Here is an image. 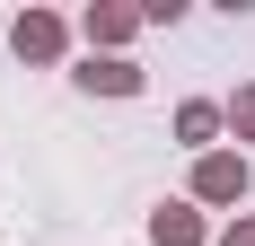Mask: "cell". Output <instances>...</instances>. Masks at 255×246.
Here are the masks:
<instances>
[{"mask_svg": "<svg viewBox=\"0 0 255 246\" xmlns=\"http://www.w3.org/2000/svg\"><path fill=\"white\" fill-rule=\"evenodd\" d=\"M79 88H106V97H132V88H141V71H132V62H88V71H79Z\"/></svg>", "mask_w": 255, "mask_h": 246, "instance_id": "cell-3", "label": "cell"}, {"mask_svg": "<svg viewBox=\"0 0 255 246\" xmlns=\"http://www.w3.org/2000/svg\"><path fill=\"white\" fill-rule=\"evenodd\" d=\"M150 238H158V246H203V220H194L185 202H167V211L150 220Z\"/></svg>", "mask_w": 255, "mask_h": 246, "instance_id": "cell-2", "label": "cell"}, {"mask_svg": "<svg viewBox=\"0 0 255 246\" xmlns=\"http://www.w3.org/2000/svg\"><path fill=\"white\" fill-rule=\"evenodd\" d=\"M238 132H255V88H247V97H238Z\"/></svg>", "mask_w": 255, "mask_h": 246, "instance_id": "cell-5", "label": "cell"}, {"mask_svg": "<svg viewBox=\"0 0 255 246\" xmlns=\"http://www.w3.org/2000/svg\"><path fill=\"white\" fill-rule=\"evenodd\" d=\"M220 246H255V220H238V229H229V238H220Z\"/></svg>", "mask_w": 255, "mask_h": 246, "instance_id": "cell-6", "label": "cell"}, {"mask_svg": "<svg viewBox=\"0 0 255 246\" xmlns=\"http://www.w3.org/2000/svg\"><path fill=\"white\" fill-rule=\"evenodd\" d=\"M194 194H203V202H238V194H247V158H203Z\"/></svg>", "mask_w": 255, "mask_h": 246, "instance_id": "cell-1", "label": "cell"}, {"mask_svg": "<svg viewBox=\"0 0 255 246\" xmlns=\"http://www.w3.org/2000/svg\"><path fill=\"white\" fill-rule=\"evenodd\" d=\"M18 53H35V62L62 53V26H53V18H18Z\"/></svg>", "mask_w": 255, "mask_h": 246, "instance_id": "cell-4", "label": "cell"}]
</instances>
